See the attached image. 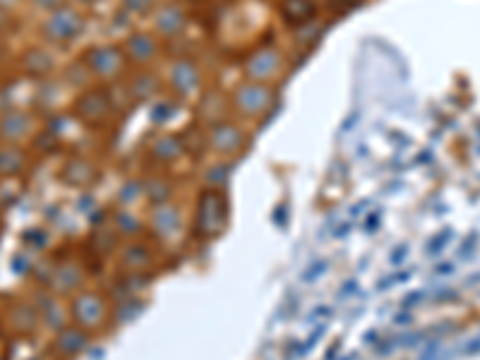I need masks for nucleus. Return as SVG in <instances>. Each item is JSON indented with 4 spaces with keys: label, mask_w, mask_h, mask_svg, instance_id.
Returning a JSON list of instances; mask_svg holds the SVG:
<instances>
[{
    "label": "nucleus",
    "mask_w": 480,
    "mask_h": 360,
    "mask_svg": "<svg viewBox=\"0 0 480 360\" xmlns=\"http://www.w3.org/2000/svg\"><path fill=\"white\" fill-rule=\"evenodd\" d=\"M274 103V89L265 82H242L233 91V106L245 118H262Z\"/></svg>",
    "instance_id": "f257e3e1"
},
{
    "label": "nucleus",
    "mask_w": 480,
    "mask_h": 360,
    "mask_svg": "<svg viewBox=\"0 0 480 360\" xmlns=\"http://www.w3.org/2000/svg\"><path fill=\"white\" fill-rule=\"evenodd\" d=\"M72 319L80 326L82 331H96L106 324L108 319V305L98 293L94 291H84L75 300H72Z\"/></svg>",
    "instance_id": "f03ea898"
},
{
    "label": "nucleus",
    "mask_w": 480,
    "mask_h": 360,
    "mask_svg": "<svg viewBox=\"0 0 480 360\" xmlns=\"http://www.w3.org/2000/svg\"><path fill=\"white\" fill-rule=\"evenodd\" d=\"M125 53L123 48H118V46H94L91 51L84 53V68H89L98 80H116V77H121L125 72Z\"/></svg>",
    "instance_id": "7ed1b4c3"
},
{
    "label": "nucleus",
    "mask_w": 480,
    "mask_h": 360,
    "mask_svg": "<svg viewBox=\"0 0 480 360\" xmlns=\"http://www.w3.org/2000/svg\"><path fill=\"white\" fill-rule=\"evenodd\" d=\"M80 31H82V15L75 8H68V5H63V8L51 12L44 24L46 38H48V41H56V43L72 41V38L80 36Z\"/></svg>",
    "instance_id": "20e7f679"
},
{
    "label": "nucleus",
    "mask_w": 480,
    "mask_h": 360,
    "mask_svg": "<svg viewBox=\"0 0 480 360\" xmlns=\"http://www.w3.org/2000/svg\"><path fill=\"white\" fill-rule=\"evenodd\" d=\"M111 108H113V103L103 89H91L87 94H82L75 106L84 125H103L111 115Z\"/></svg>",
    "instance_id": "39448f33"
},
{
    "label": "nucleus",
    "mask_w": 480,
    "mask_h": 360,
    "mask_svg": "<svg viewBox=\"0 0 480 360\" xmlns=\"http://www.w3.org/2000/svg\"><path fill=\"white\" fill-rule=\"evenodd\" d=\"M281 65H284V58H281L279 51L260 48L257 53H252L247 58L245 70H247V75H250V80H252V82L269 84L281 72Z\"/></svg>",
    "instance_id": "423d86ee"
},
{
    "label": "nucleus",
    "mask_w": 480,
    "mask_h": 360,
    "mask_svg": "<svg viewBox=\"0 0 480 360\" xmlns=\"http://www.w3.org/2000/svg\"><path fill=\"white\" fill-rule=\"evenodd\" d=\"M242 142H245V135H242V130L238 125H233L231 120H219L212 128V133H209V144H212L214 152L221 156L235 154L242 147Z\"/></svg>",
    "instance_id": "0eeeda50"
},
{
    "label": "nucleus",
    "mask_w": 480,
    "mask_h": 360,
    "mask_svg": "<svg viewBox=\"0 0 480 360\" xmlns=\"http://www.w3.org/2000/svg\"><path fill=\"white\" fill-rule=\"evenodd\" d=\"M123 53H125V58H130V61L147 65V63L154 61L156 53H159V43H156V38L151 34L135 31V34H130L128 38H125Z\"/></svg>",
    "instance_id": "6e6552de"
},
{
    "label": "nucleus",
    "mask_w": 480,
    "mask_h": 360,
    "mask_svg": "<svg viewBox=\"0 0 480 360\" xmlns=\"http://www.w3.org/2000/svg\"><path fill=\"white\" fill-rule=\"evenodd\" d=\"M168 82L170 87L180 91V94H193V91H197V87H200V70H197V65L193 61H175L170 65Z\"/></svg>",
    "instance_id": "1a4fd4ad"
},
{
    "label": "nucleus",
    "mask_w": 480,
    "mask_h": 360,
    "mask_svg": "<svg viewBox=\"0 0 480 360\" xmlns=\"http://www.w3.org/2000/svg\"><path fill=\"white\" fill-rule=\"evenodd\" d=\"M154 24H156V31L163 36H178L183 29H185V15H183V10L178 8L175 3H168V5H161L159 12H156L154 17Z\"/></svg>",
    "instance_id": "9d476101"
},
{
    "label": "nucleus",
    "mask_w": 480,
    "mask_h": 360,
    "mask_svg": "<svg viewBox=\"0 0 480 360\" xmlns=\"http://www.w3.org/2000/svg\"><path fill=\"white\" fill-rule=\"evenodd\" d=\"M151 224L159 231V235H173L180 231V214L173 205H159L151 214Z\"/></svg>",
    "instance_id": "9b49d317"
},
{
    "label": "nucleus",
    "mask_w": 480,
    "mask_h": 360,
    "mask_svg": "<svg viewBox=\"0 0 480 360\" xmlns=\"http://www.w3.org/2000/svg\"><path fill=\"white\" fill-rule=\"evenodd\" d=\"M27 133H29V118L24 113H10L3 118V123H0V135L10 142L19 140V137H24Z\"/></svg>",
    "instance_id": "f8f14e48"
},
{
    "label": "nucleus",
    "mask_w": 480,
    "mask_h": 360,
    "mask_svg": "<svg viewBox=\"0 0 480 360\" xmlns=\"http://www.w3.org/2000/svg\"><path fill=\"white\" fill-rule=\"evenodd\" d=\"M24 168V154L15 144L0 147V175H17Z\"/></svg>",
    "instance_id": "ddd939ff"
},
{
    "label": "nucleus",
    "mask_w": 480,
    "mask_h": 360,
    "mask_svg": "<svg viewBox=\"0 0 480 360\" xmlns=\"http://www.w3.org/2000/svg\"><path fill=\"white\" fill-rule=\"evenodd\" d=\"M94 166H91L89 161L84 159H75L70 161L68 166H65V182H72V185H84V182H89L94 178Z\"/></svg>",
    "instance_id": "4468645a"
},
{
    "label": "nucleus",
    "mask_w": 480,
    "mask_h": 360,
    "mask_svg": "<svg viewBox=\"0 0 480 360\" xmlns=\"http://www.w3.org/2000/svg\"><path fill=\"white\" fill-rule=\"evenodd\" d=\"M183 152V144L175 140V137H159L154 142V156L159 161H173L178 159Z\"/></svg>",
    "instance_id": "2eb2a0df"
},
{
    "label": "nucleus",
    "mask_w": 480,
    "mask_h": 360,
    "mask_svg": "<svg viewBox=\"0 0 480 360\" xmlns=\"http://www.w3.org/2000/svg\"><path fill=\"white\" fill-rule=\"evenodd\" d=\"M84 341H87V331H82V329H72V331L65 329L58 334V346L68 353H77L84 346Z\"/></svg>",
    "instance_id": "dca6fc26"
},
{
    "label": "nucleus",
    "mask_w": 480,
    "mask_h": 360,
    "mask_svg": "<svg viewBox=\"0 0 480 360\" xmlns=\"http://www.w3.org/2000/svg\"><path fill=\"white\" fill-rule=\"evenodd\" d=\"M24 63H27L24 68H27V72H31V75H46V72L51 70V65H53L51 56L44 53V51H29Z\"/></svg>",
    "instance_id": "f3484780"
},
{
    "label": "nucleus",
    "mask_w": 480,
    "mask_h": 360,
    "mask_svg": "<svg viewBox=\"0 0 480 360\" xmlns=\"http://www.w3.org/2000/svg\"><path fill=\"white\" fill-rule=\"evenodd\" d=\"M121 262H123V267H128V269H135V267L137 269H142V267L149 262V250L142 245H130L128 250L123 252Z\"/></svg>",
    "instance_id": "a211bd4d"
},
{
    "label": "nucleus",
    "mask_w": 480,
    "mask_h": 360,
    "mask_svg": "<svg viewBox=\"0 0 480 360\" xmlns=\"http://www.w3.org/2000/svg\"><path fill=\"white\" fill-rule=\"evenodd\" d=\"M34 5L39 10H48V12H53V10H58V8H63V0H34Z\"/></svg>",
    "instance_id": "6ab92c4d"
},
{
    "label": "nucleus",
    "mask_w": 480,
    "mask_h": 360,
    "mask_svg": "<svg viewBox=\"0 0 480 360\" xmlns=\"http://www.w3.org/2000/svg\"><path fill=\"white\" fill-rule=\"evenodd\" d=\"M125 5H128V10H133V12H147L151 0H125Z\"/></svg>",
    "instance_id": "aec40b11"
}]
</instances>
